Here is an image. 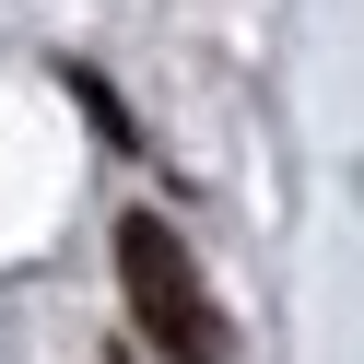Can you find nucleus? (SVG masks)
<instances>
[{
  "label": "nucleus",
  "mask_w": 364,
  "mask_h": 364,
  "mask_svg": "<svg viewBox=\"0 0 364 364\" xmlns=\"http://www.w3.org/2000/svg\"><path fill=\"white\" fill-rule=\"evenodd\" d=\"M118 282H129V317H141V341H153L165 364H223V353H235L212 282H200L188 247H176V223H153V212L118 223Z\"/></svg>",
  "instance_id": "1"
},
{
  "label": "nucleus",
  "mask_w": 364,
  "mask_h": 364,
  "mask_svg": "<svg viewBox=\"0 0 364 364\" xmlns=\"http://www.w3.org/2000/svg\"><path fill=\"white\" fill-rule=\"evenodd\" d=\"M71 95H82V106H95V129H106V141H129V106H118V95H106V82H95V71H71Z\"/></svg>",
  "instance_id": "2"
}]
</instances>
